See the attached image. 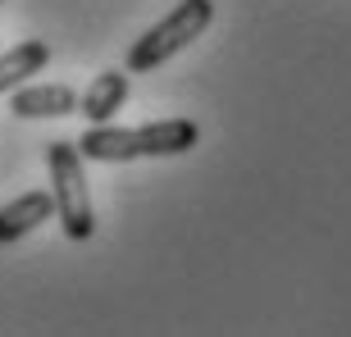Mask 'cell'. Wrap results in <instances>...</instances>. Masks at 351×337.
<instances>
[{
  "label": "cell",
  "instance_id": "6da1fadb",
  "mask_svg": "<svg viewBox=\"0 0 351 337\" xmlns=\"http://www.w3.org/2000/svg\"><path fill=\"white\" fill-rule=\"evenodd\" d=\"M196 142H201V128H196L192 118H156V123H146V128L91 123L78 137V151L91 164H128V160L187 155Z\"/></svg>",
  "mask_w": 351,
  "mask_h": 337
},
{
  "label": "cell",
  "instance_id": "7a4b0ae2",
  "mask_svg": "<svg viewBox=\"0 0 351 337\" xmlns=\"http://www.w3.org/2000/svg\"><path fill=\"white\" fill-rule=\"evenodd\" d=\"M210 23H215V0H178V10H169L156 27H146L128 46V64L123 68L128 73H156L178 51H187L196 37H206Z\"/></svg>",
  "mask_w": 351,
  "mask_h": 337
},
{
  "label": "cell",
  "instance_id": "3957f363",
  "mask_svg": "<svg viewBox=\"0 0 351 337\" xmlns=\"http://www.w3.org/2000/svg\"><path fill=\"white\" fill-rule=\"evenodd\" d=\"M46 168H51V196H55V219L69 242H91L96 233V205L87 192L78 142H51L46 146Z\"/></svg>",
  "mask_w": 351,
  "mask_h": 337
},
{
  "label": "cell",
  "instance_id": "277c9868",
  "mask_svg": "<svg viewBox=\"0 0 351 337\" xmlns=\"http://www.w3.org/2000/svg\"><path fill=\"white\" fill-rule=\"evenodd\" d=\"M10 96H14L10 101L14 118H64V114H73L78 101H82L78 91L64 87V82H23V87H14Z\"/></svg>",
  "mask_w": 351,
  "mask_h": 337
},
{
  "label": "cell",
  "instance_id": "5b68a950",
  "mask_svg": "<svg viewBox=\"0 0 351 337\" xmlns=\"http://www.w3.org/2000/svg\"><path fill=\"white\" fill-rule=\"evenodd\" d=\"M46 219H55V196L51 192H23L10 205H0V247L23 242L27 233H37Z\"/></svg>",
  "mask_w": 351,
  "mask_h": 337
},
{
  "label": "cell",
  "instance_id": "8992f818",
  "mask_svg": "<svg viewBox=\"0 0 351 337\" xmlns=\"http://www.w3.org/2000/svg\"><path fill=\"white\" fill-rule=\"evenodd\" d=\"M128 101V68H105L91 78V87L82 91L78 101V114H87L91 123H110V118L123 110Z\"/></svg>",
  "mask_w": 351,
  "mask_h": 337
},
{
  "label": "cell",
  "instance_id": "52a82bcc",
  "mask_svg": "<svg viewBox=\"0 0 351 337\" xmlns=\"http://www.w3.org/2000/svg\"><path fill=\"white\" fill-rule=\"evenodd\" d=\"M51 64V46L37 37L19 41V46H10V51H0V96L14 87H23V82H32V73H41V68Z\"/></svg>",
  "mask_w": 351,
  "mask_h": 337
}]
</instances>
